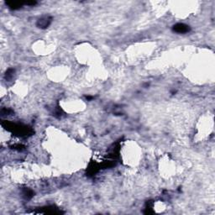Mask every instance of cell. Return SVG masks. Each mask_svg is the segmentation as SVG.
Listing matches in <instances>:
<instances>
[{"instance_id":"6da1fadb","label":"cell","mask_w":215,"mask_h":215,"mask_svg":"<svg viewBox=\"0 0 215 215\" xmlns=\"http://www.w3.org/2000/svg\"><path fill=\"white\" fill-rule=\"evenodd\" d=\"M175 29L177 30V31H178V32H185V31H187V29H188V28H187V26L180 24V25H176Z\"/></svg>"}]
</instances>
